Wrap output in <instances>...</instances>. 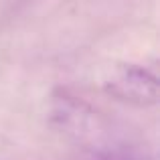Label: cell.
<instances>
[{
	"instance_id": "1",
	"label": "cell",
	"mask_w": 160,
	"mask_h": 160,
	"mask_svg": "<svg viewBox=\"0 0 160 160\" xmlns=\"http://www.w3.org/2000/svg\"><path fill=\"white\" fill-rule=\"evenodd\" d=\"M53 122L63 134L77 140L102 160H144L142 152L118 138L109 120L75 98L55 99Z\"/></svg>"
},
{
	"instance_id": "2",
	"label": "cell",
	"mask_w": 160,
	"mask_h": 160,
	"mask_svg": "<svg viewBox=\"0 0 160 160\" xmlns=\"http://www.w3.org/2000/svg\"><path fill=\"white\" fill-rule=\"evenodd\" d=\"M103 89L118 102L136 108L156 106L160 98L158 77L140 65H120L103 81Z\"/></svg>"
}]
</instances>
